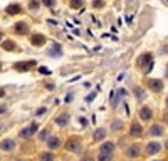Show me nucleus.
<instances>
[{
	"mask_svg": "<svg viewBox=\"0 0 168 161\" xmlns=\"http://www.w3.org/2000/svg\"><path fill=\"white\" fill-rule=\"evenodd\" d=\"M61 146V139L59 138H49L47 139V148L49 149H56V148H59Z\"/></svg>",
	"mask_w": 168,
	"mask_h": 161,
	"instance_id": "11",
	"label": "nucleus"
},
{
	"mask_svg": "<svg viewBox=\"0 0 168 161\" xmlns=\"http://www.w3.org/2000/svg\"><path fill=\"white\" fill-rule=\"evenodd\" d=\"M167 108H168V97H167Z\"/></svg>",
	"mask_w": 168,
	"mask_h": 161,
	"instance_id": "30",
	"label": "nucleus"
},
{
	"mask_svg": "<svg viewBox=\"0 0 168 161\" xmlns=\"http://www.w3.org/2000/svg\"><path fill=\"white\" fill-rule=\"evenodd\" d=\"M66 148H67L69 151H79V149H81V146H79V143L76 139H69Z\"/></svg>",
	"mask_w": 168,
	"mask_h": 161,
	"instance_id": "13",
	"label": "nucleus"
},
{
	"mask_svg": "<svg viewBox=\"0 0 168 161\" xmlns=\"http://www.w3.org/2000/svg\"><path fill=\"white\" fill-rule=\"evenodd\" d=\"M44 4H46V5H49V7H52L54 5V0H44Z\"/></svg>",
	"mask_w": 168,
	"mask_h": 161,
	"instance_id": "26",
	"label": "nucleus"
},
{
	"mask_svg": "<svg viewBox=\"0 0 168 161\" xmlns=\"http://www.w3.org/2000/svg\"><path fill=\"white\" fill-rule=\"evenodd\" d=\"M138 66H140V67H145L143 71H145V72H148V71L153 67V57H151V54H143L141 57L138 59Z\"/></svg>",
	"mask_w": 168,
	"mask_h": 161,
	"instance_id": "1",
	"label": "nucleus"
},
{
	"mask_svg": "<svg viewBox=\"0 0 168 161\" xmlns=\"http://www.w3.org/2000/svg\"><path fill=\"white\" fill-rule=\"evenodd\" d=\"M0 69H2V66H0Z\"/></svg>",
	"mask_w": 168,
	"mask_h": 161,
	"instance_id": "33",
	"label": "nucleus"
},
{
	"mask_svg": "<svg viewBox=\"0 0 168 161\" xmlns=\"http://www.w3.org/2000/svg\"><path fill=\"white\" fill-rule=\"evenodd\" d=\"M163 119H165V121L168 123V114H165V116H163Z\"/></svg>",
	"mask_w": 168,
	"mask_h": 161,
	"instance_id": "28",
	"label": "nucleus"
},
{
	"mask_svg": "<svg viewBox=\"0 0 168 161\" xmlns=\"http://www.w3.org/2000/svg\"><path fill=\"white\" fill-rule=\"evenodd\" d=\"M2 47H4V49H7V51H19V47H17V45H15V44H14L12 40L4 42V44H2Z\"/></svg>",
	"mask_w": 168,
	"mask_h": 161,
	"instance_id": "15",
	"label": "nucleus"
},
{
	"mask_svg": "<svg viewBox=\"0 0 168 161\" xmlns=\"http://www.w3.org/2000/svg\"><path fill=\"white\" fill-rule=\"evenodd\" d=\"M140 153H141V148H140V144H133L130 149L126 151L128 158H138V156H140Z\"/></svg>",
	"mask_w": 168,
	"mask_h": 161,
	"instance_id": "7",
	"label": "nucleus"
},
{
	"mask_svg": "<svg viewBox=\"0 0 168 161\" xmlns=\"http://www.w3.org/2000/svg\"><path fill=\"white\" fill-rule=\"evenodd\" d=\"M46 42V37H42V35H34L32 37V44L34 45H42Z\"/></svg>",
	"mask_w": 168,
	"mask_h": 161,
	"instance_id": "18",
	"label": "nucleus"
},
{
	"mask_svg": "<svg viewBox=\"0 0 168 161\" xmlns=\"http://www.w3.org/2000/svg\"><path fill=\"white\" fill-rule=\"evenodd\" d=\"M0 96H4V94H0Z\"/></svg>",
	"mask_w": 168,
	"mask_h": 161,
	"instance_id": "32",
	"label": "nucleus"
},
{
	"mask_svg": "<svg viewBox=\"0 0 168 161\" xmlns=\"http://www.w3.org/2000/svg\"><path fill=\"white\" fill-rule=\"evenodd\" d=\"M121 128H123V123H121V121H114V123L111 124V129L113 131H119Z\"/></svg>",
	"mask_w": 168,
	"mask_h": 161,
	"instance_id": "22",
	"label": "nucleus"
},
{
	"mask_svg": "<svg viewBox=\"0 0 168 161\" xmlns=\"http://www.w3.org/2000/svg\"><path fill=\"white\" fill-rule=\"evenodd\" d=\"M150 134L151 136H161L163 134V128L160 124H153L151 128H150Z\"/></svg>",
	"mask_w": 168,
	"mask_h": 161,
	"instance_id": "12",
	"label": "nucleus"
},
{
	"mask_svg": "<svg viewBox=\"0 0 168 161\" xmlns=\"http://www.w3.org/2000/svg\"><path fill=\"white\" fill-rule=\"evenodd\" d=\"M104 136H106V131L103 129V128H101V129H98V131H96V134H94V139H103Z\"/></svg>",
	"mask_w": 168,
	"mask_h": 161,
	"instance_id": "21",
	"label": "nucleus"
},
{
	"mask_svg": "<svg viewBox=\"0 0 168 161\" xmlns=\"http://www.w3.org/2000/svg\"><path fill=\"white\" fill-rule=\"evenodd\" d=\"M167 77H168V69H167Z\"/></svg>",
	"mask_w": 168,
	"mask_h": 161,
	"instance_id": "31",
	"label": "nucleus"
},
{
	"mask_svg": "<svg viewBox=\"0 0 168 161\" xmlns=\"http://www.w3.org/2000/svg\"><path fill=\"white\" fill-rule=\"evenodd\" d=\"M81 161H94V160H93L91 156H84V158H83V160H81Z\"/></svg>",
	"mask_w": 168,
	"mask_h": 161,
	"instance_id": "27",
	"label": "nucleus"
},
{
	"mask_svg": "<svg viewBox=\"0 0 168 161\" xmlns=\"http://www.w3.org/2000/svg\"><path fill=\"white\" fill-rule=\"evenodd\" d=\"M143 134V128L141 124H138V123H133L131 124V136L133 138H140Z\"/></svg>",
	"mask_w": 168,
	"mask_h": 161,
	"instance_id": "8",
	"label": "nucleus"
},
{
	"mask_svg": "<svg viewBox=\"0 0 168 161\" xmlns=\"http://www.w3.org/2000/svg\"><path fill=\"white\" fill-rule=\"evenodd\" d=\"M165 148H167V149H168V141H167V143H165Z\"/></svg>",
	"mask_w": 168,
	"mask_h": 161,
	"instance_id": "29",
	"label": "nucleus"
},
{
	"mask_svg": "<svg viewBox=\"0 0 168 161\" xmlns=\"http://www.w3.org/2000/svg\"><path fill=\"white\" fill-rule=\"evenodd\" d=\"M19 12H20V5H19V4H12V5L7 7V14H10V15L19 14Z\"/></svg>",
	"mask_w": 168,
	"mask_h": 161,
	"instance_id": "14",
	"label": "nucleus"
},
{
	"mask_svg": "<svg viewBox=\"0 0 168 161\" xmlns=\"http://www.w3.org/2000/svg\"><path fill=\"white\" fill-rule=\"evenodd\" d=\"M41 161H54V155H51V153H42Z\"/></svg>",
	"mask_w": 168,
	"mask_h": 161,
	"instance_id": "20",
	"label": "nucleus"
},
{
	"mask_svg": "<svg viewBox=\"0 0 168 161\" xmlns=\"http://www.w3.org/2000/svg\"><path fill=\"white\" fill-rule=\"evenodd\" d=\"M67 119H69V116H67V114H61L57 119H56V124H59V126H66V124H67Z\"/></svg>",
	"mask_w": 168,
	"mask_h": 161,
	"instance_id": "16",
	"label": "nucleus"
},
{
	"mask_svg": "<svg viewBox=\"0 0 168 161\" xmlns=\"http://www.w3.org/2000/svg\"><path fill=\"white\" fill-rule=\"evenodd\" d=\"M15 32H19V34H25L27 32V24L25 22H19L15 25Z\"/></svg>",
	"mask_w": 168,
	"mask_h": 161,
	"instance_id": "17",
	"label": "nucleus"
},
{
	"mask_svg": "<svg viewBox=\"0 0 168 161\" xmlns=\"http://www.w3.org/2000/svg\"><path fill=\"white\" fill-rule=\"evenodd\" d=\"M14 148H15V141L14 139H4L0 143V149L4 151H12Z\"/></svg>",
	"mask_w": 168,
	"mask_h": 161,
	"instance_id": "6",
	"label": "nucleus"
},
{
	"mask_svg": "<svg viewBox=\"0 0 168 161\" xmlns=\"http://www.w3.org/2000/svg\"><path fill=\"white\" fill-rule=\"evenodd\" d=\"M148 86H150V89H151L153 92H160L163 89V82L160 79H151V81L148 82Z\"/></svg>",
	"mask_w": 168,
	"mask_h": 161,
	"instance_id": "4",
	"label": "nucleus"
},
{
	"mask_svg": "<svg viewBox=\"0 0 168 161\" xmlns=\"http://www.w3.org/2000/svg\"><path fill=\"white\" fill-rule=\"evenodd\" d=\"M29 7H30L32 10H37V7H39V2H37V0H32V4H29Z\"/></svg>",
	"mask_w": 168,
	"mask_h": 161,
	"instance_id": "25",
	"label": "nucleus"
},
{
	"mask_svg": "<svg viewBox=\"0 0 168 161\" xmlns=\"http://www.w3.org/2000/svg\"><path fill=\"white\" fill-rule=\"evenodd\" d=\"M47 138H49V133H47V129L44 131V133H41V134H39V139H41V141L47 139Z\"/></svg>",
	"mask_w": 168,
	"mask_h": 161,
	"instance_id": "24",
	"label": "nucleus"
},
{
	"mask_svg": "<svg viewBox=\"0 0 168 161\" xmlns=\"http://www.w3.org/2000/svg\"><path fill=\"white\" fill-rule=\"evenodd\" d=\"M81 4H83V0H71V7H74V9L81 7Z\"/></svg>",
	"mask_w": 168,
	"mask_h": 161,
	"instance_id": "23",
	"label": "nucleus"
},
{
	"mask_svg": "<svg viewBox=\"0 0 168 161\" xmlns=\"http://www.w3.org/2000/svg\"><path fill=\"white\" fill-rule=\"evenodd\" d=\"M113 151H114V144L113 143H104V144L99 146V153H109V155H113Z\"/></svg>",
	"mask_w": 168,
	"mask_h": 161,
	"instance_id": "10",
	"label": "nucleus"
},
{
	"mask_svg": "<svg viewBox=\"0 0 168 161\" xmlns=\"http://www.w3.org/2000/svg\"><path fill=\"white\" fill-rule=\"evenodd\" d=\"M35 66V61H25V62H19L14 66V69L15 71H20V72H25V71H29V69H32Z\"/></svg>",
	"mask_w": 168,
	"mask_h": 161,
	"instance_id": "2",
	"label": "nucleus"
},
{
	"mask_svg": "<svg viewBox=\"0 0 168 161\" xmlns=\"http://www.w3.org/2000/svg\"><path fill=\"white\" fill-rule=\"evenodd\" d=\"M160 143H150V144L146 146V153L148 155H156L158 151H160Z\"/></svg>",
	"mask_w": 168,
	"mask_h": 161,
	"instance_id": "9",
	"label": "nucleus"
},
{
	"mask_svg": "<svg viewBox=\"0 0 168 161\" xmlns=\"http://www.w3.org/2000/svg\"><path fill=\"white\" fill-rule=\"evenodd\" d=\"M113 160V155H109V153H99V156H98V161H111Z\"/></svg>",
	"mask_w": 168,
	"mask_h": 161,
	"instance_id": "19",
	"label": "nucleus"
},
{
	"mask_svg": "<svg viewBox=\"0 0 168 161\" xmlns=\"http://www.w3.org/2000/svg\"><path fill=\"white\" fill-rule=\"evenodd\" d=\"M19 161H22V160H19Z\"/></svg>",
	"mask_w": 168,
	"mask_h": 161,
	"instance_id": "34",
	"label": "nucleus"
},
{
	"mask_svg": "<svg viewBox=\"0 0 168 161\" xmlns=\"http://www.w3.org/2000/svg\"><path fill=\"white\" fill-rule=\"evenodd\" d=\"M151 116H153V111L148 108V106H143L141 109H140V118H141L143 121H148V119H151Z\"/></svg>",
	"mask_w": 168,
	"mask_h": 161,
	"instance_id": "5",
	"label": "nucleus"
},
{
	"mask_svg": "<svg viewBox=\"0 0 168 161\" xmlns=\"http://www.w3.org/2000/svg\"><path fill=\"white\" fill-rule=\"evenodd\" d=\"M35 129H37V123H32L30 126H27V128H24V129L20 131V138H30L34 133H35Z\"/></svg>",
	"mask_w": 168,
	"mask_h": 161,
	"instance_id": "3",
	"label": "nucleus"
}]
</instances>
